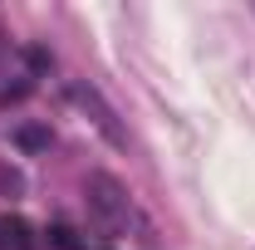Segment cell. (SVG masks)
<instances>
[{
    "instance_id": "277c9868",
    "label": "cell",
    "mask_w": 255,
    "mask_h": 250,
    "mask_svg": "<svg viewBox=\"0 0 255 250\" xmlns=\"http://www.w3.org/2000/svg\"><path fill=\"white\" fill-rule=\"evenodd\" d=\"M15 142H20L25 152H44V147H49V127H39V123H25L20 132H15Z\"/></svg>"
},
{
    "instance_id": "3957f363",
    "label": "cell",
    "mask_w": 255,
    "mask_h": 250,
    "mask_svg": "<svg viewBox=\"0 0 255 250\" xmlns=\"http://www.w3.org/2000/svg\"><path fill=\"white\" fill-rule=\"evenodd\" d=\"M0 250H34V236L20 216H0Z\"/></svg>"
},
{
    "instance_id": "7a4b0ae2",
    "label": "cell",
    "mask_w": 255,
    "mask_h": 250,
    "mask_svg": "<svg viewBox=\"0 0 255 250\" xmlns=\"http://www.w3.org/2000/svg\"><path fill=\"white\" fill-rule=\"evenodd\" d=\"M74 103H79V108H84V113L94 118V127L103 132V137H108V142H113V147H128V132L118 127L113 108H108V103L98 98V89H89V84H74Z\"/></svg>"
},
{
    "instance_id": "6da1fadb",
    "label": "cell",
    "mask_w": 255,
    "mask_h": 250,
    "mask_svg": "<svg viewBox=\"0 0 255 250\" xmlns=\"http://www.w3.org/2000/svg\"><path fill=\"white\" fill-rule=\"evenodd\" d=\"M89 206H94L98 221L123 226V221H128V191L118 187L108 172H94V177H89Z\"/></svg>"
},
{
    "instance_id": "5b68a950",
    "label": "cell",
    "mask_w": 255,
    "mask_h": 250,
    "mask_svg": "<svg viewBox=\"0 0 255 250\" xmlns=\"http://www.w3.org/2000/svg\"><path fill=\"white\" fill-rule=\"evenodd\" d=\"M49 246H54V250H79V241H74L69 226H54V231H49Z\"/></svg>"
}]
</instances>
